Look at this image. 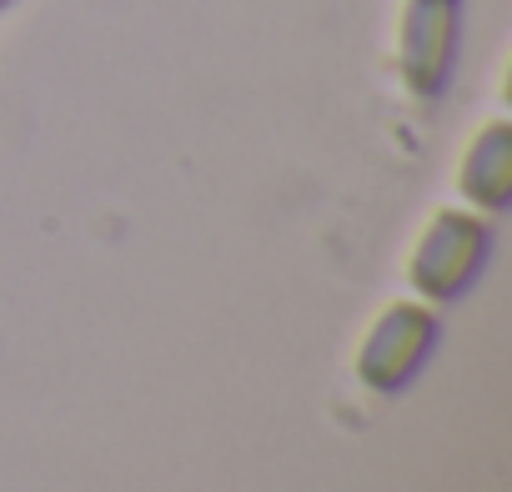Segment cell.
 Instances as JSON below:
<instances>
[{
	"label": "cell",
	"mask_w": 512,
	"mask_h": 492,
	"mask_svg": "<svg viewBox=\"0 0 512 492\" xmlns=\"http://www.w3.org/2000/svg\"><path fill=\"white\" fill-rule=\"evenodd\" d=\"M0 6H6V0H0Z\"/></svg>",
	"instance_id": "obj_1"
}]
</instances>
